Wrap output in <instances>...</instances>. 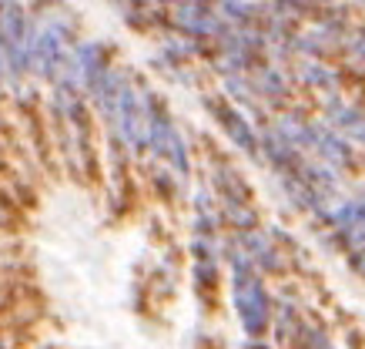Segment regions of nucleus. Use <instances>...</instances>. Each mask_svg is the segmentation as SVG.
I'll use <instances>...</instances> for the list:
<instances>
[{
  "mask_svg": "<svg viewBox=\"0 0 365 349\" xmlns=\"http://www.w3.org/2000/svg\"><path fill=\"white\" fill-rule=\"evenodd\" d=\"M238 299H242V315L248 329L262 326V293L258 285H248V279H238Z\"/></svg>",
  "mask_w": 365,
  "mask_h": 349,
  "instance_id": "obj_1",
  "label": "nucleus"
}]
</instances>
